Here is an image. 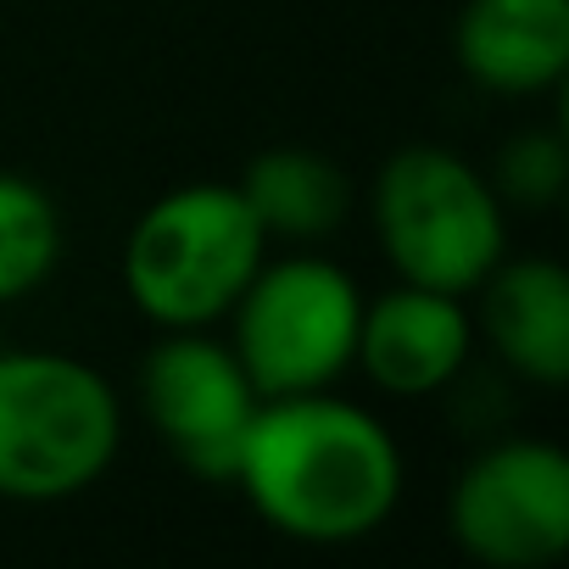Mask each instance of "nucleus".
I'll return each mask as SVG.
<instances>
[{"label":"nucleus","mask_w":569,"mask_h":569,"mask_svg":"<svg viewBox=\"0 0 569 569\" xmlns=\"http://www.w3.org/2000/svg\"><path fill=\"white\" fill-rule=\"evenodd\" d=\"M123 441V408L101 369L68 352H0V497L68 502L90 491Z\"/></svg>","instance_id":"3"},{"label":"nucleus","mask_w":569,"mask_h":569,"mask_svg":"<svg viewBox=\"0 0 569 569\" xmlns=\"http://www.w3.org/2000/svg\"><path fill=\"white\" fill-rule=\"evenodd\" d=\"M369 218L397 279L475 297L508 251V212L491 179L447 146H402L375 173Z\"/></svg>","instance_id":"4"},{"label":"nucleus","mask_w":569,"mask_h":569,"mask_svg":"<svg viewBox=\"0 0 569 569\" xmlns=\"http://www.w3.org/2000/svg\"><path fill=\"white\" fill-rule=\"evenodd\" d=\"M486 347L530 386L569 380V273L552 257H508L475 284Z\"/></svg>","instance_id":"10"},{"label":"nucleus","mask_w":569,"mask_h":569,"mask_svg":"<svg viewBox=\"0 0 569 569\" xmlns=\"http://www.w3.org/2000/svg\"><path fill=\"white\" fill-rule=\"evenodd\" d=\"M452 541L491 569H547L569 552V458L552 441L508 436L480 447L447 497Z\"/></svg>","instance_id":"6"},{"label":"nucleus","mask_w":569,"mask_h":569,"mask_svg":"<svg viewBox=\"0 0 569 569\" xmlns=\"http://www.w3.org/2000/svg\"><path fill=\"white\" fill-rule=\"evenodd\" d=\"M469 352H475L469 297L430 291V284H408V279H397L380 297H363L352 369H363L380 391L436 397L463 375Z\"/></svg>","instance_id":"8"},{"label":"nucleus","mask_w":569,"mask_h":569,"mask_svg":"<svg viewBox=\"0 0 569 569\" xmlns=\"http://www.w3.org/2000/svg\"><path fill=\"white\" fill-rule=\"evenodd\" d=\"M134 391L151 436L179 458V469L207 486L234 480L262 397L229 341H212L207 330H162V341L140 358Z\"/></svg>","instance_id":"7"},{"label":"nucleus","mask_w":569,"mask_h":569,"mask_svg":"<svg viewBox=\"0 0 569 569\" xmlns=\"http://www.w3.org/2000/svg\"><path fill=\"white\" fill-rule=\"evenodd\" d=\"M234 190L246 196V207L257 212L268 240H325L347 223L352 212V179L336 157L313 151V146H273L257 151Z\"/></svg>","instance_id":"11"},{"label":"nucleus","mask_w":569,"mask_h":569,"mask_svg":"<svg viewBox=\"0 0 569 569\" xmlns=\"http://www.w3.org/2000/svg\"><path fill=\"white\" fill-rule=\"evenodd\" d=\"M62 262V212L29 179L0 168V302H18L57 273Z\"/></svg>","instance_id":"12"},{"label":"nucleus","mask_w":569,"mask_h":569,"mask_svg":"<svg viewBox=\"0 0 569 569\" xmlns=\"http://www.w3.org/2000/svg\"><path fill=\"white\" fill-rule=\"evenodd\" d=\"M268 234L234 184H179L157 196L123 240V291L157 330H207L229 319Z\"/></svg>","instance_id":"2"},{"label":"nucleus","mask_w":569,"mask_h":569,"mask_svg":"<svg viewBox=\"0 0 569 569\" xmlns=\"http://www.w3.org/2000/svg\"><path fill=\"white\" fill-rule=\"evenodd\" d=\"M452 57L491 96H547L569 73V0H463Z\"/></svg>","instance_id":"9"},{"label":"nucleus","mask_w":569,"mask_h":569,"mask_svg":"<svg viewBox=\"0 0 569 569\" xmlns=\"http://www.w3.org/2000/svg\"><path fill=\"white\" fill-rule=\"evenodd\" d=\"M563 184H569V151H563L558 134H541V129L513 134L497 157V173H491L497 201L502 207H530V212L558 207Z\"/></svg>","instance_id":"13"},{"label":"nucleus","mask_w":569,"mask_h":569,"mask_svg":"<svg viewBox=\"0 0 569 569\" xmlns=\"http://www.w3.org/2000/svg\"><path fill=\"white\" fill-rule=\"evenodd\" d=\"M363 291L330 257H262L229 308V347L257 397L330 391L358 358Z\"/></svg>","instance_id":"5"},{"label":"nucleus","mask_w":569,"mask_h":569,"mask_svg":"<svg viewBox=\"0 0 569 569\" xmlns=\"http://www.w3.org/2000/svg\"><path fill=\"white\" fill-rule=\"evenodd\" d=\"M257 519L308 547L375 536L408 486L397 436L336 391L262 397L234 480Z\"/></svg>","instance_id":"1"}]
</instances>
